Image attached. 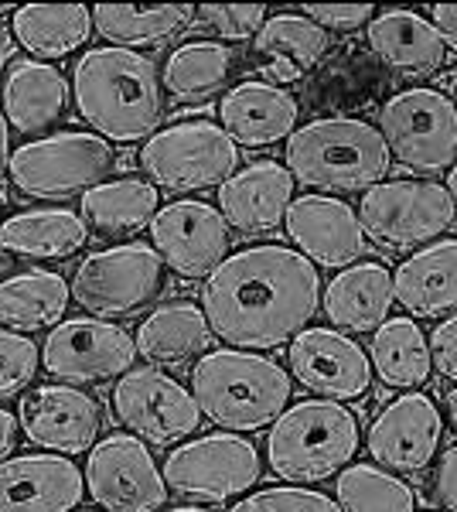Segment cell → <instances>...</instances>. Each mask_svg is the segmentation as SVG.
Listing matches in <instances>:
<instances>
[{"mask_svg":"<svg viewBox=\"0 0 457 512\" xmlns=\"http://www.w3.org/2000/svg\"><path fill=\"white\" fill-rule=\"evenodd\" d=\"M195 18L202 28L222 41H246L256 38L267 24V7L263 4H202L195 7Z\"/></svg>","mask_w":457,"mask_h":512,"instance_id":"cell-38","label":"cell"},{"mask_svg":"<svg viewBox=\"0 0 457 512\" xmlns=\"http://www.w3.org/2000/svg\"><path fill=\"white\" fill-rule=\"evenodd\" d=\"M195 18L191 4L171 7H134V4H99L93 7L96 31L110 41L113 48H147L164 45L174 35L188 28Z\"/></svg>","mask_w":457,"mask_h":512,"instance_id":"cell-34","label":"cell"},{"mask_svg":"<svg viewBox=\"0 0 457 512\" xmlns=\"http://www.w3.org/2000/svg\"><path fill=\"white\" fill-rule=\"evenodd\" d=\"M18 424L35 448L55 454H86L103 434V407L96 396L69 383H45L21 396Z\"/></svg>","mask_w":457,"mask_h":512,"instance_id":"cell-18","label":"cell"},{"mask_svg":"<svg viewBox=\"0 0 457 512\" xmlns=\"http://www.w3.org/2000/svg\"><path fill=\"white\" fill-rule=\"evenodd\" d=\"M434 499L444 506L447 512H457V444L444 451L434 475Z\"/></svg>","mask_w":457,"mask_h":512,"instance_id":"cell-42","label":"cell"},{"mask_svg":"<svg viewBox=\"0 0 457 512\" xmlns=\"http://www.w3.org/2000/svg\"><path fill=\"white\" fill-rule=\"evenodd\" d=\"M393 294L410 318L457 315V239L410 253L393 274Z\"/></svg>","mask_w":457,"mask_h":512,"instance_id":"cell-26","label":"cell"},{"mask_svg":"<svg viewBox=\"0 0 457 512\" xmlns=\"http://www.w3.org/2000/svg\"><path fill=\"white\" fill-rule=\"evenodd\" d=\"M72 301V287L52 270H28V274L0 280V325L11 332H38L58 325Z\"/></svg>","mask_w":457,"mask_h":512,"instance_id":"cell-33","label":"cell"},{"mask_svg":"<svg viewBox=\"0 0 457 512\" xmlns=\"http://www.w3.org/2000/svg\"><path fill=\"white\" fill-rule=\"evenodd\" d=\"M328 48V31L307 21L304 14H277L267 18L260 35L253 38V62L260 76L270 79V86H290L311 76Z\"/></svg>","mask_w":457,"mask_h":512,"instance_id":"cell-25","label":"cell"},{"mask_svg":"<svg viewBox=\"0 0 457 512\" xmlns=\"http://www.w3.org/2000/svg\"><path fill=\"white\" fill-rule=\"evenodd\" d=\"M202 311L226 349H280L311 328L321 311V274L284 243L249 246L205 277Z\"/></svg>","mask_w":457,"mask_h":512,"instance_id":"cell-1","label":"cell"},{"mask_svg":"<svg viewBox=\"0 0 457 512\" xmlns=\"http://www.w3.org/2000/svg\"><path fill=\"white\" fill-rule=\"evenodd\" d=\"M427 342H430V362H434V369L444 379L457 383V315L440 321Z\"/></svg>","mask_w":457,"mask_h":512,"instance_id":"cell-41","label":"cell"},{"mask_svg":"<svg viewBox=\"0 0 457 512\" xmlns=\"http://www.w3.org/2000/svg\"><path fill=\"white\" fill-rule=\"evenodd\" d=\"M294 181L324 192H369L386 181L393 158L369 120L324 117L297 127L284 154Z\"/></svg>","mask_w":457,"mask_h":512,"instance_id":"cell-4","label":"cell"},{"mask_svg":"<svg viewBox=\"0 0 457 512\" xmlns=\"http://www.w3.org/2000/svg\"><path fill=\"white\" fill-rule=\"evenodd\" d=\"M89 512H93V509H89Z\"/></svg>","mask_w":457,"mask_h":512,"instance_id":"cell-49","label":"cell"},{"mask_svg":"<svg viewBox=\"0 0 457 512\" xmlns=\"http://www.w3.org/2000/svg\"><path fill=\"white\" fill-rule=\"evenodd\" d=\"M444 407H447V420H451L454 431H457V386H454V390H447V396H444Z\"/></svg>","mask_w":457,"mask_h":512,"instance_id":"cell-46","label":"cell"},{"mask_svg":"<svg viewBox=\"0 0 457 512\" xmlns=\"http://www.w3.org/2000/svg\"><path fill=\"white\" fill-rule=\"evenodd\" d=\"M301 14L324 31H338V35H345V31L369 28V21L376 18L379 11L372 4H307Z\"/></svg>","mask_w":457,"mask_h":512,"instance_id":"cell-40","label":"cell"},{"mask_svg":"<svg viewBox=\"0 0 457 512\" xmlns=\"http://www.w3.org/2000/svg\"><path fill=\"white\" fill-rule=\"evenodd\" d=\"M359 417L335 400H304L287 407L267 434L273 475L294 485H314L342 475L359 454Z\"/></svg>","mask_w":457,"mask_h":512,"instance_id":"cell-5","label":"cell"},{"mask_svg":"<svg viewBox=\"0 0 457 512\" xmlns=\"http://www.w3.org/2000/svg\"><path fill=\"white\" fill-rule=\"evenodd\" d=\"M164 512H209V509H202V506H174V509H164Z\"/></svg>","mask_w":457,"mask_h":512,"instance_id":"cell-48","label":"cell"},{"mask_svg":"<svg viewBox=\"0 0 457 512\" xmlns=\"http://www.w3.org/2000/svg\"><path fill=\"white\" fill-rule=\"evenodd\" d=\"M14 41L41 59L79 52L93 35V11L82 4H24L11 18Z\"/></svg>","mask_w":457,"mask_h":512,"instance_id":"cell-32","label":"cell"},{"mask_svg":"<svg viewBox=\"0 0 457 512\" xmlns=\"http://www.w3.org/2000/svg\"><path fill=\"white\" fill-rule=\"evenodd\" d=\"M430 14V24H434V31L444 41L447 52L457 55V4H437V7H427Z\"/></svg>","mask_w":457,"mask_h":512,"instance_id":"cell-43","label":"cell"},{"mask_svg":"<svg viewBox=\"0 0 457 512\" xmlns=\"http://www.w3.org/2000/svg\"><path fill=\"white\" fill-rule=\"evenodd\" d=\"M229 512H342L331 495L318 489H256L243 495Z\"/></svg>","mask_w":457,"mask_h":512,"instance_id":"cell-39","label":"cell"},{"mask_svg":"<svg viewBox=\"0 0 457 512\" xmlns=\"http://www.w3.org/2000/svg\"><path fill=\"white\" fill-rule=\"evenodd\" d=\"M232 65H236V59H232L229 45H222V41H185L164 62L161 82L181 103H202V99L215 96L226 86Z\"/></svg>","mask_w":457,"mask_h":512,"instance_id":"cell-35","label":"cell"},{"mask_svg":"<svg viewBox=\"0 0 457 512\" xmlns=\"http://www.w3.org/2000/svg\"><path fill=\"white\" fill-rule=\"evenodd\" d=\"M297 117H301L297 96L270 82H239L219 99L222 130L236 147H253V151L290 140L297 130Z\"/></svg>","mask_w":457,"mask_h":512,"instance_id":"cell-22","label":"cell"},{"mask_svg":"<svg viewBox=\"0 0 457 512\" xmlns=\"http://www.w3.org/2000/svg\"><path fill=\"white\" fill-rule=\"evenodd\" d=\"M335 502L342 512H417V492L379 465H348Z\"/></svg>","mask_w":457,"mask_h":512,"instance_id":"cell-36","label":"cell"},{"mask_svg":"<svg viewBox=\"0 0 457 512\" xmlns=\"http://www.w3.org/2000/svg\"><path fill=\"white\" fill-rule=\"evenodd\" d=\"M140 168L157 192H219L239 168V147L219 123L181 120L140 147Z\"/></svg>","mask_w":457,"mask_h":512,"instance_id":"cell-7","label":"cell"},{"mask_svg":"<svg viewBox=\"0 0 457 512\" xmlns=\"http://www.w3.org/2000/svg\"><path fill=\"white\" fill-rule=\"evenodd\" d=\"M168 284V267L147 243H123L99 250L79 263L72 277V301L93 318H130L154 304Z\"/></svg>","mask_w":457,"mask_h":512,"instance_id":"cell-9","label":"cell"},{"mask_svg":"<svg viewBox=\"0 0 457 512\" xmlns=\"http://www.w3.org/2000/svg\"><path fill=\"white\" fill-rule=\"evenodd\" d=\"M365 38H369L376 59L396 76L430 79L447 62L444 41L420 11H406V7L379 11L365 28Z\"/></svg>","mask_w":457,"mask_h":512,"instance_id":"cell-23","label":"cell"},{"mask_svg":"<svg viewBox=\"0 0 457 512\" xmlns=\"http://www.w3.org/2000/svg\"><path fill=\"white\" fill-rule=\"evenodd\" d=\"M86 492L106 512H157L168 502V482L134 434H110L89 451Z\"/></svg>","mask_w":457,"mask_h":512,"instance_id":"cell-14","label":"cell"},{"mask_svg":"<svg viewBox=\"0 0 457 512\" xmlns=\"http://www.w3.org/2000/svg\"><path fill=\"white\" fill-rule=\"evenodd\" d=\"M4 117L18 134H41L65 113L69 82L48 62H14L0 86Z\"/></svg>","mask_w":457,"mask_h":512,"instance_id":"cell-27","label":"cell"},{"mask_svg":"<svg viewBox=\"0 0 457 512\" xmlns=\"http://www.w3.org/2000/svg\"><path fill=\"white\" fill-rule=\"evenodd\" d=\"M86 243V219L69 209L18 212L0 226V253L11 260H69Z\"/></svg>","mask_w":457,"mask_h":512,"instance_id":"cell-28","label":"cell"},{"mask_svg":"<svg viewBox=\"0 0 457 512\" xmlns=\"http://www.w3.org/2000/svg\"><path fill=\"white\" fill-rule=\"evenodd\" d=\"M137 342L127 328L106 325L103 318L58 321L41 345V369L62 383H106L134 369Z\"/></svg>","mask_w":457,"mask_h":512,"instance_id":"cell-13","label":"cell"},{"mask_svg":"<svg viewBox=\"0 0 457 512\" xmlns=\"http://www.w3.org/2000/svg\"><path fill=\"white\" fill-rule=\"evenodd\" d=\"M393 270L379 260H362L338 270L321 291V308L338 332H376L393 311Z\"/></svg>","mask_w":457,"mask_h":512,"instance_id":"cell-24","label":"cell"},{"mask_svg":"<svg viewBox=\"0 0 457 512\" xmlns=\"http://www.w3.org/2000/svg\"><path fill=\"white\" fill-rule=\"evenodd\" d=\"M359 222L382 250H423V243H434L457 226V202L437 181L393 178L362 192Z\"/></svg>","mask_w":457,"mask_h":512,"instance_id":"cell-6","label":"cell"},{"mask_svg":"<svg viewBox=\"0 0 457 512\" xmlns=\"http://www.w3.org/2000/svg\"><path fill=\"white\" fill-rule=\"evenodd\" d=\"M191 396L205 420L232 434L273 427L290 407L294 383L280 362L260 352L219 349L191 366Z\"/></svg>","mask_w":457,"mask_h":512,"instance_id":"cell-3","label":"cell"},{"mask_svg":"<svg viewBox=\"0 0 457 512\" xmlns=\"http://www.w3.org/2000/svg\"><path fill=\"white\" fill-rule=\"evenodd\" d=\"M41 352L28 335L0 328V400L28 393L31 379L38 376Z\"/></svg>","mask_w":457,"mask_h":512,"instance_id":"cell-37","label":"cell"},{"mask_svg":"<svg viewBox=\"0 0 457 512\" xmlns=\"http://www.w3.org/2000/svg\"><path fill=\"white\" fill-rule=\"evenodd\" d=\"M79 209V216L86 219V226H93V233L120 239L151 226L161 212V192L144 178H116L89 188Z\"/></svg>","mask_w":457,"mask_h":512,"instance_id":"cell-31","label":"cell"},{"mask_svg":"<svg viewBox=\"0 0 457 512\" xmlns=\"http://www.w3.org/2000/svg\"><path fill=\"white\" fill-rule=\"evenodd\" d=\"M110 403L113 417L154 448H174L202 427V410L191 390L151 366L130 369L127 376L116 379Z\"/></svg>","mask_w":457,"mask_h":512,"instance_id":"cell-12","label":"cell"},{"mask_svg":"<svg viewBox=\"0 0 457 512\" xmlns=\"http://www.w3.org/2000/svg\"><path fill=\"white\" fill-rule=\"evenodd\" d=\"M86 475L65 454H21L0 461V512H76Z\"/></svg>","mask_w":457,"mask_h":512,"instance_id":"cell-20","label":"cell"},{"mask_svg":"<svg viewBox=\"0 0 457 512\" xmlns=\"http://www.w3.org/2000/svg\"><path fill=\"white\" fill-rule=\"evenodd\" d=\"M284 229L297 253L314 267L345 270L359 263L369 243L355 209L335 195H301L290 202Z\"/></svg>","mask_w":457,"mask_h":512,"instance_id":"cell-19","label":"cell"},{"mask_svg":"<svg viewBox=\"0 0 457 512\" xmlns=\"http://www.w3.org/2000/svg\"><path fill=\"white\" fill-rule=\"evenodd\" d=\"M116 168V151L99 134L65 130L41 140H28L11 154V181L31 198H69L103 185Z\"/></svg>","mask_w":457,"mask_h":512,"instance_id":"cell-11","label":"cell"},{"mask_svg":"<svg viewBox=\"0 0 457 512\" xmlns=\"http://www.w3.org/2000/svg\"><path fill=\"white\" fill-rule=\"evenodd\" d=\"M72 96L79 117L103 140H151L164 120V82L154 59L130 48H93L76 62Z\"/></svg>","mask_w":457,"mask_h":512,"instance_id":"cell-2","label":"cell"},{"mask_svg":"<svg viewBox=\"0 0 457 512\" xmlns=\"http://www.w3.org/2000/svg\"><path fill=\"white\" fill-rule=\"evenodd\" d=\"M212 328L198 304H161L137 325V355L161 366H185L212 349Z\"/></svg>","mask_w":457,"mask_h":512,"instance_id":"cell-29","label":"cell"},{"mask_svg":"<svg viewBox=\"0 0 457 512\" xmlns=\"http://www.w3.org/2000/svg\"><path fill=\"white\" fill-rule=\"evenodd\" d=\"M444 444V414L427 393L396 396L379 410L365 434L369 458L393 475H423Z\"/></svg>","mask_w":457,"mask_h":512,"instance_id":"cell-15","label":"cell"},{"mask_svg":"<svg viewBox=\"0 0 457 512\" xmlns=\"http://www.w3.org/2000/svg\"><path fill=\"white\" fill-rule=\"evenodd\" d=\"M294 202V175L280 161H253L219 188V212L239 236H270Z\"/></svg>","mask_w":457,"mask_h":512,"instance_id":"cell-21","label":"cell"},{"mask_svg":"<svg viewBox=\"0 0 457 512\" xmlns=\"http://www.w3.org/2000/svg\"><path fill=\"white\" fill-rule=\"evenodd\" d=\"M447 192H451V198H454V202H457V164H454V168H451V175H447Z\"/></svg>","mask_w":457,"mask_h":512,"instance_id":"cell-47","label":"cell"},{"mask_svg":"<svg viewBox=\"0 0 457 512\" xmlns=\"http://www.w3.org/2000/svg\"><path fill=\"white\" fill-rule=\"evenodd\" d=\"M18 431H21L18 417H14L11 410H4V407H0V461H7V458H11L14 444H18Z\"/></svg>","mask_w":457,"mask_h":512,"instance_id":"cell-44","label":"cell"},{"mask_svg":"<svg viewBox=\"0 0 457 512\" xmlns=\"http://www.w3.org/2000/svg\"><path fill=\"white\" fill-rule=\"evenodd\" d=\"M161 475L168 482V492L181 499L219 506L256 489V482L263 478V454L243 434H205L178 444L164 458Z\"/></svg>","mask_w":457,"mask_h":512,"instance_id":"cell-10","label":"cell"},{"mask_svg":"<svg viewBox=\"0 0 457 512\" xmlns=\"http://www.w3.org/2000/svg\"><path fill=\"white\" fill-rule=\"evenodd\" d=\"M229 233L222 212L209 202L181 198L164 205L151 222L154 250L164 267L181 280H202L229 256Z\"/></svg>","mask_w":457,"mask_h":512,"instance_id":"cell-17","label":"cell"},{"mask_svg":"<svg viewBox=\"0 0 457 512\" xmlns=\"http://www.w3.org/2000/svg\"><path fill=\"white\" fill-rule=\"evenodd\" d=\"M379 134L400 168L437 175L457 164V103L440 89H403L379 106Z\"/></svg>","mask_w":457,"mask_h":512,"instance_id":"cell-8","label":"cell"},{"mask_svg":"<svg viewBox=\"0 0 457 512\" xmlns=\"http://www.w3.org/2000/svg\"><path fill=\"white\" fill-rule=\"evenodd\" d=\"M290 379L321 400H362L372 386L369 352L338 328H304L287 349Z\"/></svg>","mask_w":457,"mask_h":512,"instance_id":"cell-16","label":"cell"},{"mask_svg":"<svg viewBox=\"0 0 457 512\" xmlns=\"http://www.w3.org/2000/svg\"><path fill=\"white\" fill-rule=\"evenodd\" d=\"M7 168H11V134H7V117L0 110V181H4Z\"/></svg>","mask_w":457,"mask_h":512,"instance_id":"cell-45","label":"cell"},{"mask_svg":"<svg viewBox=\"0 0 457 512\" xmlns=\"http://www.w3.org/2000/svg\"><path fill=\"white\" fill-rule=\"evenodd\" d=\"M369 362L372 373L382 379V386L400 393L423 390L434 373V362H430V342L417 325V318L396 315L386 318L372 332L369 342Z\"/></svg>","mask_w":457,"mask_h":512,"instance_id":"cell-30","label":"cell"}]
</instances>
